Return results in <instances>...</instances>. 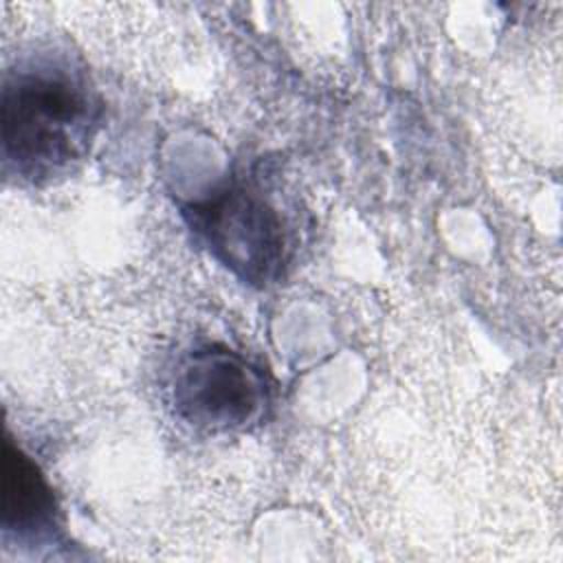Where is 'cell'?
Returning <instances> with one entry per match:
<instances>
[{
    "label": "cell",
    "instance_id": "2",
    "mask_svg": "<svg viewBox=\"0 0 563 563\" xmlns=\"http://www.w3.org/2000/svg\"><path fill=\"white\" fill-rule=\"evenodd\" d=\"M178 413L205 429L242 427L264 405V383L242 356L227 350L189 354L174 378Z\"/></svg>",
    "mask_w": 563,
    "mask_h": 563
},
{
    "label": "cell",
    "instance_id": "1",
    "mask_svg": "<svg viewBox=\"0 0 563 563\" xmlns=\"http://www.w3.org/2000/svg\"><path fill=\"white\" fill-rule=\"evenodd\" d=\"M95 123V97L66 66H35L4 84V156L20 174L51 176L79 161Z\"/></svg>",
    "mask_w": 563,
    "mask_h": 563
},
{
    "label": "cell",
    "instance_id": "4",
    "mask_svg": "<svg viewBox=\"0 0 563 563\" xmlns=\"http://www.w3.org/2000/svg\"><path fill=\"white\" fill-rule=\"evenodd\" d=\"M2 526L4 530L42 532L53 526V495L42 479L35 464L11 442L4 446V477H2Z\"/></svg>",
    "mask_w": 563,
    "mask_h": 563
},
{
    "label": "cell",
    "instance_id": "3",
    "mask_svg": "<svg viewBox=\"0 0 563 563\" xmlns=\"http://www.w3.org/2000/svg\"><path fill=\"white\" fill-rule=\"evenodd\" d=\"M196 222L213 251L249 279H268L282 260V233L273 213L246 194H227L196 209Z\"/></svg>",
    "mask_w": 563,
    "mask_h": 563
}]
</instances>
